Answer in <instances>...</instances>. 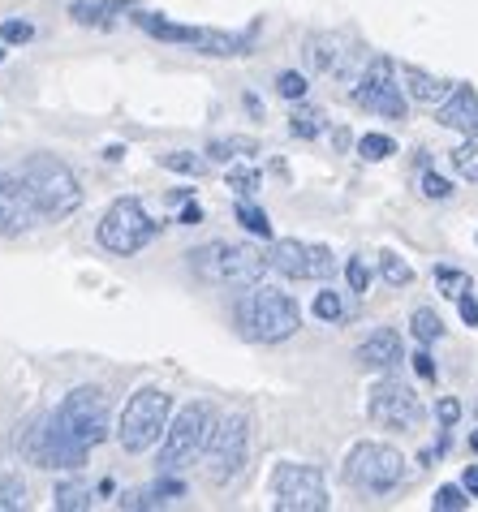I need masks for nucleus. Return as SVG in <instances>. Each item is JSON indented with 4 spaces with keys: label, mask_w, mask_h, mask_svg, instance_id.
<instances>
[{
    "label": "nucleus",
    "mask_w": 478,
    "mask_h": 512,
    "mask_svg": "<svg viewBox=\"0 0 478 512\" xmlns=\"http://www.w3.org/2000/svg\"><path fill=\"white\" fill-rule=\"evenodd\" d=\"M423 194L435 198V203H444V198H453V181H444L440 173H423Z\"/></svg>",
    "instance_id": "obj_40"
},
{
    "label": "nucleus",
    "mask_w": 478,
    "mask_h": 512,
    "mask_svg": "<svg viewBox=\"0 0 478 512\" xmlns=\"http://www.w3.org/2000/svg\"><path fill=\"white\" fill-rule=\"evenodd\" d=\"M22 186L31 190L35 207H39V220H65L82 207V186L74 177V168L56 155H26L22 160Z\"/></svg>",
    "instance_id": "obj_2"
},
{
    "label": "nucleus",
    "mask_w": 478,
    "mask_h": 512,
    "mask_svg": "<svg viewBox=\"0 0 478 512\" xmlns=\"http://www.w3.org/2000/svg\"><path fill=\"white\" fill-rule=\"evenodd\" d=\"M168 422H173V396H168L164 388H138L121 409L117 444L125 452H147L164 439Z\"/></svg>",
    "instance_id": "obj_6"
},
{
    "label": "nucleus",
    "mask_w": 478,
    "mask_h": 512,
    "mask_svg": "<svg viewBox=\"0 0 478 512\" xmlns=\"http://www.w3.org/2000/svg\"><path fill=\"white\" fill-rule=\"evenodd\" d=\"M367 414L375 426H384V431H414V426H423L427 409L418 401V392L410 383L401 379H379L371 396H367Z\"/></svg>",
    "instance_id": "obj_13"
},
{
    "label": "nucleus",
    "mask_w": 478,
    "mask_h": 512,
    "mask_svg": "<svg viewBox=\"0 0 478 512\" xmlns=\"http://www.w3.org/2000/svg\"><path fill=\"white\" fill-rule=\"evenodd\" d=\"M26 508V482L18 474L0 478V512H22Z\"/></svg>",
    "instance_id": "obj_29"
},
{
    "label": "nucleus",
    "mask_w": 478,
    "mask_h": 512,
    "mask_svg": "<svg viewBox=\"0 0 478 512\" xmlns=\"http://www.w3.org/2000/svg\"><path fill=\"white\" fill-rule=\"evenodd\" d=\"M457 310H461V319H466V327H478V297L474 293H461Z\"/></svg>",
    "instance_id": "obj_41"
},
{
    "label": "nucleus",
    "mask_w": 478,
    "mask_h": 512,
    "mask_svg": "<svg viewBox=\"0 0 478 512\" xmlns=\"http://www.w3.org/2000/svg\"><path fill=\"white\" fill-rule=\"evenodd\" d=\"M0 61H5V44H0Z\"/></svg>",
    "instance_id": "obj_46"
},
{
    "label": "nucleus",
    "mask_w": 478,
    "mask_h": 512,
    "mask_svg": "<svg viewBox=\"0 0 478 512\" xmlns=\"http://www.w3.org/2000/svg\"><path fill=\"white\" fill-rule=\"evenodd\" d=\"M216 409L212 405H186L177 409V418L168 422V431L160 439V474H181L186 465H194L207 452V439L216 431Z\"/></svg>",
    "instance_id": "obj_5"
},
{
    "label": "nucleus",
    "mask_w": 478,
    "mask_h": 512,
    "mask_svg": "<svg viewBox=\"0 0 478 512\" xmlns=\"http://www.w3.org/2000/svg\"><path fill=\"white\" fill-rule=\"evenodd\" d=\"M315 319H323V323H341V319H345V302H341V293H332V289L315 293Z\"/></svg>",
    "instance_id": "obj_33"
},
{
    "label": "nucleus",
    "mask_w": 478,
    "mask_h": 512,
    "mask_svg": "<svg viewBox=\"0 0 478 512\" xmlns=\"http://www.w3.org/2000/svg\"><path fill=\"white\" fill-rule=\"evenodd\" d=\"M358 155L362 160H371V164H379V160H388V155H397V142H392L388 134H362L358 138Z\"/></svg>",
    "instance_id": "obj_28"
},
{
    "label": "nucleus",
    "mask_w": 478,
    "mask_h": 512,
    "mask_svg": "<svg viewBox=\"0 0 478 512\" xmlns=\"http://www.w3.org/2000/svg\"><path fill=\"white\" fill-rule=\"evenodd\" d=\"M470 452H474V457H478V431L470 435Z\"/></svg>",
    "instance_id": "obj_45"
},
{
    "label": "nucleus",
    "mask_w": 478,
    "mask_h": 512,
    "mask_svg": "<svg viewBox=\"0 0 478 512\" xmlns=\"http://www.w3.org/2000/svg\"><path fill=\"white\" fill-rule=\"evenodd\" d=\"M435 121L444 125V130H461V134H474L478 130V95L470 82H457L453 95L444 99L440 108H435Z\"/></svg>",
    "instance_id": "obj_18"
},
{
    "label": "nucleus",
    "mask_w": 478,
    "mask_h": 512,
    "mask_svg": "<svg viewBox=\"0 0 478 512\" xmlns=\"http://www.w3.org/2000/svg\"><path fill=\"white\" fill-rule=\"evenodd\" d=\"M164 224L147 216V207L138 203V198H117L104 216H100V246L108 254H121V259H130V254H138L147 246V241L160 237Z\"/></svg>",
    "instance_id": "obj_8"
},
{
    "label": "nucleus",
    "mask_w": 478,
    "mask_h": 512,
    "mask_svg": "<svg viewBox=\"0 0 478 512\" xmlns=\"http://www.w3.org/2000/svg\"><path fill=\"white\" fill-rule=\"evenodd\" d=\"M212 160H237V155H259V142L255 138H216L207 147Z\"/></svg>",
    "instance_id": "obj_26"
},
{
    "label": "nucleus",
    "mask_w": 478,
    "mask_h": 512,
    "mask_svg": "<svg viewBox=\"0 0 478 512\" xmlns=\"http://www.w3.org/2000/svg\"><path fill=\"white\" fill-rule=\"evenodd\" d=\"M354 358H358L362 371H392V366L405 362V345L392 327H379V332H371L367 340H362Z\"/></svg>",
    "instance_id": "obj_16"
},
{
    "label": "nucleus",
    "mask_w": 478,
    "mask_h": 512,
    "mask_svg": "<svg viewBox=\"0 0 478 512\" xmlns=\"http://www.w3.org/2000/svg\"><path fill=\"white\" fill-rule=\"evenodd\" d=\"M341 478L362 495H388L401 487L405 478V457L392 444H375V439H362V444L349 448Z\"/></svg>",
    "instance_id": "obj_7"
},
{
    "label": "nucleus",
    "mask_w": 478,
    "mask_h": 512,
    "mask_svg": "<svg viewBox=\"0 0 478 512\" xmlns=\"http://www.w3.org/2000/svg\"><path fill=\"white\" fill-rule=\"evenodd\" d=\"M435 418H440L444 431H453L457 418H461V401H457V396H440V401H435Z\"/></svg>",
    "instance_id": "obj_39"
},
{
    "label": "nucleus",
    "mask_w": 478,
    "mask_h": 512,
    "mask_svg": "<svg viewBox=\"0 0 478 512\" xmlns=\"http://www.w3.org/2000/svg\"><path fill=\"white\" fill-rule=\"evenodd\" d=\"M134 26L147 31L151 39H160V44H181L203 56H250V48H255L250 35L216 31V26H181L173 18H164V13H134Z\"/></svg>",
    "instance_id": "obj_4"
},
{
    "label": "nucleus",
    "mask_w": 478,
    "mask_h": 512,
    "mask_svg": "<svg viewBox=\"0 0 478 512\" xmlns=\"http://www.w3.org/2000/svg\"><path fill=\"white\" fill-rule=\"evenodd\" d=\"M160 164L173 168V173H190V177H199L203 168H207L199 155H190V151H168V155H160Z\"/></svg>",
    "instance_id": "obj_35"
},
{
    "label": "nucleus",
    "mask_w": 478,
    "mask_h": 512,
    "mask_svg": "<svg viewBox=\"0 0 478 512\" xmlns=\"http://www.w3.org/2000/svg\"><path fill=\"white\" fill-rule=\"evenodd\" d=\"M164 500H168L164 487H160V482H151V487H143V491H125L121 500H117V508H121V512H125V508H160Z\"/></svg>",
    "instance_id": "obj_30"
},
{
    "label": "nucleus",
    "mask_w": 478,
    "mask_h": 512,
    "mask_svg": "<svg viewBox=\"0 0 478 512\" xmlns=\"http://www.w3.org/2000/svg\"><path fill=\"white\" fill-rule=\"evenodd\" d=\"M233 216H237V224H242L246 233H255V237H263V241H272V220H267V211L255 207L250 198H242V203L233 207Z\"/></svg>",
    "instance_id": "obj_23"
},
{
    "label": "nucleus",
    "mask_w": 478,
    "mask_h": 512,
    "mask_svg": "<svg viewBox=\"0 0 478 512\" xmlns=\"http://www.w3.org/2000/svg\"><path fill=\"white\" fill-rule=\"evenodd\" d=\"M461 487H466V491L474 495V500H478V465H470L466 474H461Z\"/></svg>",
    "instance_id": "obj_43"
},
{
    "label": "nucleus",
    "mask_w": 478,
    "mask_h": 512,
    "mask_svg": "<svg viewBox=\"0 0 478 512\" xmlns=\"http://www.w3.org/2000/svg\"><path fill=\"white\" fill-rule=\"evenodd\" d=\"M379 276H384V280L392 284V289H405V284H410V280H414V267H410V263H405V259H401V254H392V250H384V254H379Z\"/></svg>",
    "instance_id": "obj_25"
},
{
    "label": "nucleus",
    "mask_w": 478,
    "mask_h": 512,
    "mask_svg": "<svg viewBox=\"0 0 478 512\" xmlns=\"http://www.w3.org/2000/svg\"><path fill=\"white\" fill-rule=\"evenodd\" d=\"M267 267L285 280H328L336 272L328 246H311V241H298V237L272 241L267 246Z\"/></svg>",
    "instance_id": "obj_14"
},
{
    "label": "nucleus",
    "mask_w": 478,
    "mask_h": 512,
    "mask_svg": "<svg viewBox=\"0 0 478 512\" xmlns=\"http://www.w3.org/2000/svg\"><path fill=\"white\" fill-rule=\"evenodd\" d=\"M276 91L298 104V99H306V91H311V82H306V74H298V69H285V74L276 78Z\"/></svg>",
    "instance_id": "obj_34"
},
{
    "label": "nucleus",
    "mask_w": 478,
    "mask_h": 512,
    "mask_svg": "<svg viewBox=\"0 0 478 512\" xmlns=\"http://www.w3.org/2000/svg\"><path fill=\"white\" fill-rule=\"evenodd\" d=\"M453 168L466 181H478V130L474 134H466V142L453 151Z\"/></svg>",
    "instance_id": "obj_27"
},
{
    "label": "nucleus",
    "mask_w": 478,
    "mask_h": 512,
    "mask_svg": "<svg viewBox=\"0 0 478 512\" xmlns=\"http://www.w3.org/2000/svg\"><path fill=\"white\" fill-rule=\"evenodd\" d=\"M306 65L315 69V74H345L349 65V44L345 35H332V31H319V35H306Z\"/></svg>",
    "instance_id": "obj_17"
},
{
    "label": "nucleus",
    "mask_w": 478,
    "mask_h": 512,
    "mask_svg": "<svg viewBox=\"0 0 478 512\" xmlns=\"http://www.w3.org/2000/svg\"><path fill=\"white\" fill-rule=\"evenodd\" d=\"M125 9H134L130 0H74V5H69V18L74 22H95V26H108V18L112 13H125Z\"/></svg>",
    "instance_id": "obj_20"
},
{
    "label": "nucleus",
    "mask_w": 478,
    "mask_h": 512,
    "mask_svg": "<svg viewBox=\"0 0 478 512\" xmlns=\"http://www.w3.org/2000/svg\"><path fill=\"white\" fill-rule=\"evenodd\" d=\"M52 508H61V512H82V508H91V487H87V482H78V478L61 482V487L52 491Z\"/></svg>",
    "instance_id": "obj_22"
},
{
    "label": "nucleus",
    "mask_w": 478,
    "mask_h": 512,
    "mask_svg": "<svg viewBox=\"0 0 478 512\" xmlns=\"http://www.w3.org/2000/svg\"><path fill=\"white\" fill-rule=\"evenodd\" d=\"M345 280H349V293H367L371 289V267L362 259H349L345 263Z\"/></svg>",
    "instance_id": "obj_38"
},
{
    "label": "nucleus",
    "mask_w": 478,
    "mask_h": 512,
    "mask_svg": "<svg viewBox=\"0 0 478 512\" xmlns=\"http://www.w3.org/2000/svg\"><path fill=\"white\" fill-rule=\"evenodd\" d=\"M52 418L61 422L82 448H100L108 439V396L100 388H74L56 405Z\"/></svg>",
    "instance_id": "obj_11"
},
{
    "label": "nucleus",
    "mask_w": 478,
    "mask_h": 512,
    "mask_svg": "<svg viewBox=\"0 0 478 512\" xmlns=\"http://www.w3.org/2000/svg\"><path fill=\"white\" fill-rule=\"evenodd\" d=\"M435 284H440V293L453 297V302L461 293H470V276L461 272V267H435Z\"/></svg>",
    "instance_id": "obj_31"
},
{
    "label": "nucleus",
    "mask_w": 478,
    "mask_h": 512,
    "mask_svg": "<svg viewBox=\"0 0 478 512\" xmlns=\"http://www.w3.org/2000/svg\"><path fill=\"white\" fill-rule=\"evenodd\" d=\"M410 332H414V340H418V345H435V340L444 336V319L435 315V310L418 306L414 315H410Z\"/></svg>",
    "instance_id": "obj_24"
},
{
    "label": "nucleus",
    "mask_w": 478,
    "mask_h": 512,
    "mask_svg": "<svg viewBox=\"0 0 478 512\" xmlns=\"http://www.w3.org/2000/svg\"><path fill=\"white\" fill-rule=\"evenodd\" d=\"M190 272L207 284H229V289H250L259 284L267 267V254L246 246V241H207V246L190 250Z\"/></svg>",
    "instance_id": "obj_3"
},
{
    "label": "nucleus",
    "mask_w": 478,
    "mask_h": 512,
    "mask_svg": "<svg viewBox=\"0 0 478 512\" xmlns=\"http://www.w3.org/2000/svg\"><path fill=\"white\" fill-rule=\"evenodd\" d=\"M354 104L375 112V117L405 121L410 95H405V87H401V65H392L388 56H375V61H367L362 78L354 82Z\"/></svg>",
    "instance_id": "obj_9"
},
{
    "label": "nucleus",
    "mask_w": 478,
    "mask_h": 512,
    "mask_svg": "<svg viewBox=\"0 0 478 512\" xmlns=\"http://www.w3.org/2000/svg\"><path fill=\"white\" fill-rule=\"evenodd\" d=\"M31 35H35V26L22 22V18H5V22H0V39H5V44H31Z\"/></svg>",
    "instance_id": "obj_37"
},
{
    "label": "nucleus",
    "mask_w": 478,
    "mask_h": 512,
    "mask_svg": "<svg viewBox=\"0 0 478 512\" xmlns=\"http://www.w3.org/2000/svg\"><path fill=\"white\" fill-rule=\"evenodd\" d=\"M203 220V207L199 203H186V207H181V224H199Z\"/></svg>",
    "instance_id": "obj_44"
},
{
    "label": "nucleus",
    "mask_w": 478,
    "mask_h": 512,
    "mask_svg": "<svg viewBox=\"0 0 478 512\" xmlns=\"http://www.w3.org/2000/svg\"><path fill=\"white\" fill-rule=\"evenodd\" d=\"M39 220V207L31 190L22 186V177L0 173V237H18Z\"/></svg>",
    "instance_id": "obj_15"
},
{
    "label": "nucleus",
    "mask_w": 478,
    "mask_h": 512,
    "mask_svg": "<svg viewBox=\"0 0 478 512\" xmlns=\"http://www.w3.org/2000/svg\"><path fill=\"white\" fill-rule=\"evenodd\" d=\"M401 87H405V95H410L414 104H423V108H440L444 99L453 95L457 82L435 78V74H427V69H418V65H401Z\"/></svg>",
    "instance_id": "obj_19"
},
{
    "label": "nucleus",
    "mask_w": 478,
    "mask_h": 512,
    "mask_svg": "<svg viewBox=\"0 0 478 512\" xmlns=\"http://www.w3.org/2000/svg\"><path fill=\"white\" fill-rule=\"evenodd\" d=\"M246 457H250V418L246 414L220 418L212 439H207V452H203L207 482H216V487L233 482L246 469Z\"/></svg>",
    "instance_id": "obj_10"
},
{
    "label": "nucleus",
    "mask_w": 478,
    "mask_h": 512,
    "mask_svg": "<svg viewBox=\"0 0 478 512\" xmlns=\"http://www.w3.org/2000/svg\"><path fill=\"white\" fill-rule=\"evenodd\" d=\"M323 125H328V117H323V108H311L298 99V108L289 112V134L293 138H319Z\"/></svg>",
    "instance_id": "obj_21"
},
{
    "label": "nucleus",
    "mask_w": 478,
    "mask_h": 512,
    "mask_svg": "<svg viewBox=\"0 0 478 512\" xmlns=\"http://www.w3.org/2000/svg\"><path fill=\"white\" fill-rule=\"evenodd\" d=\"M272 495H276V512H323L332 504L323 474L315 465H298V461L276 465Z\"/></svg>",
    "instance_id": "obj_12"
},
{
    "label": "nucleus",
    "mask_w": 478,
    "mask_h": 512,
    "mask_svg": "<svg viewBox=\"0 0 478 512\" xmlns=\"http://www.w3.org/2000/svg\"><path fill=\"white\" fill-rule=\"evenodd\" d=\"M470 500L474 495L466 487H440L435 491V500H431V508L435 512H461V508H470Z\"/></svg>",
    "instance_id": "obj_32"
},
{
    "label": "nucleus",
    "mask_w": 478,
    "mask_h": 512,
    "mask_svg": "<svg viewBox=\"0 0 478 512\" xmlns=\"http://www.w3.org/2000/svg\"><path fill=\"white\" fill-rule=\"evenodd\" d=\"M237 327H242L246 340H255V345H280V340L298 336L302 327V310L298 302L276 289V284H250V289L237 297Z\"/></svg>",
    "instance_id": "obj_1"
},
{
    "label": "nucleus",
    "mask_w": 478,
    "mask_h": 512,
    "mask_svg": "<svg viewBox=\"0 0 478 512\" xmlns=\"http://www.w3.org/2000/svg\"><path fill=\"white\" fill-rule=\"evenodd\" d=\"M414 371H418V379H435V362H431V353H427V349H418V353H414Z\"/></svg>",
    "instance_id": "obj_42"
},
{
    "label": "nucleus",
    "mask_w": 478,
    "mask_h": 512,
    "mask_svg": "<svg viewBox=\"0 0 478 512\" xmlns=\"http://www.w3.org/2000/svg\"><path fill=\"white\" fill-rule=\"evenodd\" d=\"M229 190L250 198V194L259 190V168H229Z\"/></svg>",
    "instance_id": "obj_36"
}]
</instances>
